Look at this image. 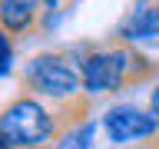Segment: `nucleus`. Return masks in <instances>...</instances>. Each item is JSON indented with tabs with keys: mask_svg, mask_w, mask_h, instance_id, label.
<instances>
[{
	"mask_svg": "<svg viewBox=\"0 0 159 149\" xmlns=\"http://www.w3.org/2000/svg\"><path fill=\"white\" fill-rule=\"evenodd\" d=\"M83 53L86 50H43L23 63V86L27 93L40 99H50L60 109L86 106V89H83Z\"/></svg>",
	"mask_w": 159,
	"mask_h": 149,
	"instance_id": "obj_1",
	"label": "nucleus"
},
{
	"mask_svg": "<svg viewBox=\"0 0 159 149\" xmlns=\"http://www.w3.org/2000/svg\"><path fill=\"white\" fill-rule=\"evenodd\" d=\"M0 129L13 149H47L50 142H57L63 123H60V116H53V109L40 96L20 93L17 99H10L3 106Z\"/></svg>",
	"mask_w": 159,
	"mask_h": 149,
	"instance_id": "obj_2",
	"label": "nucleus"
},
{
	"mask_svg": "<svg viewBox=\"0 0 159 149\" xmlns=\"http://www.w3.org/2000/svg\"><path fill=\"white\" fill-rule=\"evenodd\" d=\"M99 126H103L109 142L126 146V142L152 139L159 133V116L152 109H139L136 103H119V106H109L106 113H103Z\"/></svg>",
	"mask_w": 159,
	"mask_h": 149,
	"instance_id": "obj_3",
	"label": "nucleus"
},
{
	"mask_svg": "<svg viewBox=\"0 0 159 149\" xmlns=\"http://www.w3.org/2000/svg\"><path fill=\"white\" fill-rule=\"evenodd\" d=\"M116 43L136 47L143 53H159V0H133L116 23ZM156 60V56H152Z\"/></svg>",
	"mask_w": 159,
	"mask_h": 149,
	"instance_id": "obj_4",
	"label": "nucleus"
},
{
	"mask_svg": "<svg viewBox=\"0 0 159 149\" xmlns=\"http://www.w3.org/2000/svg\"><path fill=\"white\" fill-rule=\"evenodd\" d=\"M40 13L43 10L33 3H17V0H0V30L10 37H27L40 30Z\"/></svg>",
	"mask_w": 159,
	"mask_h": 149,
	"instance_id": "obj_5",
	"label": "nucleus"
},
{
	"mask_svg": "<svg viewBox=\"0 0 159 149\" xmlns=\"http://www.w3.org/2000/svg\"><path fill=\"white\" fill-rule=\"evenodd\" d=\"M93 146H96V119L89 116H73L53 142V149H93Z\"/></svg>",
	"mask_w": 159,
	"mask_h": 149,
	"instance_id": "obj_6",
	"label": "nucleus"
},
{
	"mask_svg": "<svg viewBox=\"0 0 159 149\" xmlns=\"http://www.w3.org/2000/svg\"><path fill=\"white\" fill-rule=\"evenodd\" d=\"M13 76V37L0 30V79Z\"/></svg>",
	"mask_w": 159,
	"mask_h": 149,
	"instance_id": "obj_7",
	"label": "nucleus"
},
{
	"mask_svg": "<svg viewBox=\"0 0 159 149\" xmlns=\"http://www.w3.org/2000/svg\"><path fill=\"white\" fill-rule=\"evenodd\" d=\"M149 109H152V113L159 116V83L152 86V93H149Z\"/></svg>",
	"mask_w": 159,
	"mask_h": 149,
	"instance_id": "obj_8",
	"label": "nucleus"
},
{
	"mask_svg": "<svg viewBox=\"0 0 159 149\" xmlns=\"http://www.w3.org/2000/svg\"><path fill=\"white\" fill-rule=\"evenodd\" d=\"M0 149H13V146H10V139L3 136V129H0Z\"/></svg>",
	"mask_w": 159,
	"mask_h": 149,
	"instance_id": "obj_9",
	"label": "nucleus"
},
{
	"mask_svg": "<svg viewBox=\"0 0 159 149\" xmlns=\"http://www.w3.org/2000/svg\"><path fill=\"white\" fill-rule=\"evenodd\" d=\"M17 3H33V7H43V3H40V0H17Z\"/></svg>",
	"mask_w": 159,
	"mask_h": 149,
	"instance_id": "obj_10",
	"label": "nucleus"
}]
</instances>
